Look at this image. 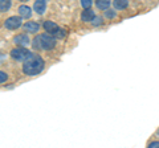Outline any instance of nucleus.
<instances>
[{
	"label": "nucleus",
	"instance_id": "1",
	"mask_svg": "<svg viewBox=\"0 0 159 148\" xmlns=\"http://www.w3.org/2000/svg\"><path fill=\"white\" fill-rule=\"evenodd\" d=\"M44 69V60L36 53H31L23 63V72L27 76H37Z\"/></svg>",
	"mask_w": 159,
	"mask_h": 148
},
{
	"label": "nucleus",
	"instance_id": "2",
	"mask_svg": "<svg viewBox=\"0 0 159 148\" xmlns=\"http://www.w3.org/2000/svg\"><path fill=\"white\" fill-rule=\"evenodd\" d=\"M33 49H44V50H51L56 45V38H54L51 33L40 34V36L33 38Z\"/></svg>",
	"mask_w": 159,
	"mask_h": 148
},
{
	"label": "nucleus",
	"instance_id": "3",
	"mask_svg": "<svg viewBox=\"0 0 159 148\" xmlns=\"http://www.w3.org/2000/svg\"><path fill=\"white\" fill-rule=\"evenodd\" d=\"M29 54H31V52H29L28 49H25L24 46L15 48V49H12V50H11V57L13 58V60L21 61V62H24L27 60V58L29 57Z\"/></svg>",
	"mask_w": 159,
	"mask_h": 148
},
{
	"label": "nucleus",
	"instance_id": "4",
	"mask_svg": "<svg viewBox=\"0 0 159 148\" xmlns=\"http://www.w3.org/2000/svg\"><path fill=\"white\" fill-rule=\"evenodd\" d=\"M4 27L9 31H15V29H17L21 27V17L20 16H11L8 17L6 23H4Z\"/></svg>",
	"mask_w": 159,
	"mask_h": 148
},
{
	"label": "nucleus",
	"instance_id": "5",
	"mask_svg": "<svg viewBox=\"0 0 159 148\" xmlns=\"http://www.w3.org/2000/svg\"><path fill=\"white\" fill-rule=\"evenodd\" d=\"M13 42L16 44L17 46H27L28 44H29V37L27 36L25 33L17 34V36H15V38H13Z\"/></svg>",
	"mask_w": 159,
	"mask_h": 148
},
{
	"label": "nucleus",
	"instance_id": "6",
	"mask_svg": "<svg viewBox=\"0 0 159 148\" xmlns=\"http://www.w3.org/2000/svg\"><path fill=\"white\" fill-rule=\"evenodd\" d=\"M33 9H34L36 13L43 15L47 9V0H36L34 4H33Z\"/></svg>",
	"mask_w": 159,
	"mask_h": 148
},
{
	"label": "nucleus",
	"instance_id": "7",
	"mask_svg": "<svg viewBox=\"0 0 159 148\" xmlns=\"http://www.w3.org/2000/svg\"><path fill=\"white\" fill-rule=\"evenodd\" d=\"M23 28H24V31H27L29 33H36L40 29V25L37 23H34V21H28V23L24 24Z\"/></svg>",
	"mask_w": 159,
	"mask_h": 148
},
{
	"label": "nucleus",
	"instance_id": "8",
	"mask_svg": "<svg viewBox=\"0 0 159 148\" xmlns=\"http://www.w3.org/2000/svg\"><path fill=\"white\" fill-rule=\"evenodd\" d=\"M19 15H20V17L29 19V17L32 16V9L29 8L28 6H20V8H19Z\"/></svg>",
	"mask_w": 159,
	"mask_h": 148
},
{
	"label": "nucleus",
	"instance_id": "9",
	"mask_svg": "<svg viewBox=\"0 0 159 148\" xmlns=\"http://www.w3.org/2000/svg\"><path fill=\"white\" fill-rule=\"evenodd\" d=\"M94 11L90 8H85V11H84L81 13V19H82V21H92L93 19H94Z\"/></svg>",
	"mask_w": 159,
	"mask_h": 148
},
{
	"label": "nucleus",
	"instance_id": "10",
	"mask_svg": "<svg viewBox=\"0 0 159 148\" xmlns=\"http://www.w3.org/2000/svg\"><path fill=\"white\" fill-rule=\"evenodd\" d=\"M129 6L127 0H113V7L117 11H122V9H126Z\"/></svg>",
	"mask_w": 159,
	"mask_h": 148
},
{
	"label": "nucleus",
	"instance_id": "11",
	"mask_svg": "<svg viewBox=\"0 0 159 148\" xmlns=\"http://www.w3.org/2000/svg\"><path fill=\"white\" fill-rule=\"evenodd\" d=\"M43 27H44V29H45L48 33H52L53 31H56V29L58 28V27H57V24H54L53 21H45Z\"/></svg>",
	"mask_w": 159,
	"mask_h": 148
},
{
	"label": "nucleus",
	"instance_id": "12",
	"mask_svg": "<svg viewBox=\"0 0 159 148\" xmlns=\"http://www.w3.org/2000/svg\"><path fill=\"white\" fill-rule=\"evenodd\" d=\"M97 8L102 9V11H106V9L110 7V0H97Z\"/></svg>",
	"mask_w": 159,
	"mask_h": 148
},
{
	"label": "nucleus",
	"instance_id": "13",
	"mask_svg": "<svg viewBox=\"0 0 159 148\" xmlns=\"http://www.w3.org/2000/svg\"><path fill=\"white\" fill-rule=\"evenodd\" d=\"M11 8V0H0V12H7Z\"/></svg>",
	"mask_w": 159,
	"mask_h": 148
},
{
	"label": "nucleus",
	"instance_id": "14",
	"mask_svg": "<svg viewBox=\"0 0 159 148\" xmlns=\"http://www.w3.org/2000/svg\"><path fill=\"white\" fill-rule=\"evenodd\" d=\"M51 34H52L54 38H62V37H65V32H64V29H60V28H57L56 31H53Z\"/></svg>",
	"mask_w": 159,
	"mask_h": 148
},
{
	"label": "nucleus",
	"instance_id": "15",
	"mask_svg": "<svg viewBox=\"0 0 159 148\" xmlns=\"http://www.w3.org/2000/svg\"><path fill=\"white\" fill-rule=\"evenodd\" d=\"M92 0H81V6L84 8H90L92 7Z\"/></svg>",
	"mask_w": 159,
	"mask_h": 148
},
{
	"label": "nucleus",
	"instance_id": "16",
	"mask_svg": "<svg viewBox=\"0 0 159 148\" xmlns=\"http://www.w3.org/2000/svg\"><path fill=\"white\" fill-rule=\"evenodd\" d=\"M90 23L93 24V25H99V24H102V17H96L94 16V19Z\"/></svg>",
	"mask_w": 159,
	"mask_h": 148
},
{
	"label": "nucleus",
	"instance_id": "17",
	"mask_svg": "<svg viewBox=\"0 0 159 148\" xmlns=\"http://www.w3.org/2000/svg\"><path fill=\"white\" fill-rule=\"evenodd\" d=\"M106 17L107 19H114L116 17V11H110V9H106Z\"/></svg>",
	"mask_w": 159,
	"mask_h": 148
},
{
	"label": "nucleus",
	"instance_id": "18",
	"mask_svg": "<svg viewBox=\"0 0 159 148\" xmlns=\"http://www.w3.org/2000/svg\"><path fill=\"white\" fill-rule=\"evenodd\" d=\"M7 74L6 73H4V72H2V70H0V83H3V82H6L7 81Z\"/></svg>",
	"mask_w": 159,
	"mask_h": 148
},
{
	"label": "nucleus",
	"instance_id": "19",
	"mask_svg": "<svg viewBox=\"0 0 159 148\" xmlns=\"http://www.w3.org/2000/svg\"><path fill=\"white\" fill-rule=\"evenodd\" d=\"M148 148H159V141H151L148 144Z\"/></svg>",
	"mask_w": 159,
	"mask_h": 148
},
{
	"label": "nucleus",
	"instance_id": "20",
	"mask_svg": "<svg viewBox=\"0 0 159 148\" xmlns=\"http://www.w3.org/2000/svg\"><path fill=\"white\" fill-rule=\"evenodd\" d=\"M23 2H28V0H23Z\"/></svg>",
	"mask_w": 159,
	"mask_h": 148
},
{
	"label": "nucleus",
	"instance_id": "21",
	"mask_svg": "<svg viewBox=\"0 0 159 148\" xmlns=\"http://www.w3.org/2000/svg\"><path fill=\"white\" fill-rule=\"evenodd\" d=\"M158 136H159V131H158Z\"/></svg>",
	"mask_w": 159,
	"mask_h": 148
}]
</instances>
